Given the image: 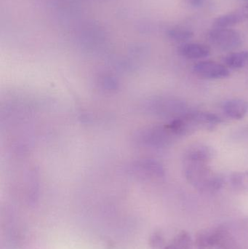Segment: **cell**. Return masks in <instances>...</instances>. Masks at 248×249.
Segmentation results:
<instances>
[{
	"mask_svg": "<svg viewBox=\"0 0 248 249\" xmlns=\"http://www.w3.org/2000/svg\"><path fill=\"white\" fill-rule=\"evenodd\" d=\"M179 53L183 58L190 60L202 59L211 54V48L200 43H186L181 45Z\"/></svg>",
	"mask_w": 248,
	"mask_h": 249,
	"instance_id": "obj_8",
	"label": "cell"
},
{
	"mask_svg": "<svg viewBox=\"0 0 248 249\" xmlns=\"http://www.w3.org/2000/svg\"><path fill=\"white\" fill-rule=\"evenodd\" d=\"M167 35L172 40L178 42H184L192 39L194 36L193 32L183 28H176L167 32Z\"/></svg>",
	"mask_w": 248,
	"mask_h": 249,
	"instance_id": "obj_13",
	"label": "cell"
},
{
	"mask_svg": "<svg viewBox=\"0 0 248 249\" xmlns=\"http://www.w3.org/2000/svg\"><path fill=\"white\" fill-rule=\"evenodd\" d=\"M208 39L215 48L224 51L237 49L243 43L240 34L231 29L215 28L208 34Z\"/></svg>",
	"mask_w": 248,
	"mask_h": 249,
	"instance_id": "obj_4",
	"label": "cell"
},
{
	"mask_svg": "<svg viewBox=\"0 0 248 249\" xmlns=\"http://www.w3.org/2000/svg\"><path fill=\"white\" fill-rule=\"evenodd\" d=\"M230 182L234 190L248 193V171H241L231 174L230 177Z\"/></svg>",
	"mask_w": 248,
	"mask_h": 249,
	"instance_id": "obj_12",
	"label": "cell"
},
{
	"mask_svg": "<svg viewBox=\"0 0 248 249\" xmlns=\"http://www.w3.org/2000/svg\"><path fill=\"white\" fill-rule=\"evenodd\" d=\"M224 63L229 69L240 70L248 65V51H240L228 54L224 58Z\"/></svg>",
	"mask_w": 248,
	"mask_h": 249,
	"instance_id": "obj_11",
	"label": "cell"
},
{
	"mask_svg": "<svg viewBox=\"0 0 248 249\" xmlns=\"http://www.w3.org/2000/svg\"><path fill=\"white\" fill-rule=\"evenodd\" d=\"M222 123L218 115L207 112H186L175 118L167 127L176 136H186L200 130H211Z\"/></svg>",
	"mask_w": 248,
	"mask_h": 249,
	"instance_id": "obj_2",
	"label": "cell"
},
{
	"mask_svg": "<svg viewBox=\"0 0 248 249\" xmlns=\"http://www.w3.org/2000/svg\"><path fill=\"white\" fill-rule=\"evenodd\" d=\"M198 77L206 80H221L230 77V69L227 66L212 61H199L192 67Z\"/></svg>",
	"mask_w": 248,
	"mask_h": 249,
	"instance_id": "obj_5",
	"label": "cell"
},
{
	"mask_svg": "<svg viewBox=\"0 0 248 249\" xmlns=\"http://www.w3.org/2000/svg\"><path fill=\"white\" fill-rule=\"evenodd\" d=\"M246 11L234 12L223 15L215 19L214 26L217 29H229L231 26H235L241 23L246 18Z\"/></svg>",
	"mask_w": 248,
	"mask_h": 249,
	"instance_id": "obj_9",
	"label": "cell"
},
{
	"mask_svg": "<svg viewBox=\"0 0 248 249\" xmlns=\"http://www.w3.org/2000/svg\"><path fill=\"white\" fill-rule=\"evenodd\" d=\"M163 249H199L189 232L182 231Z\"/></svg>",
	"mask_w": 248,
	"mask_h": 249,
	"instance_id": "obj_10",
	"label": "cell"
},
{
	"mask_svg": "<svg viewBox=\"0 0 248 249\" xmlns=\"http://www.w3.org/2000/svg\"><path fill=\"white\" fill-rule=\"evenodd\" d=\"M185 1L191 7H202L206 2L207 0H185Z\"/></svg>",
	"mask_w": 248,
	"mask_h": 249,
	"instance_id": "obj_14",
	"label": "cell"
},
{
	"mask_svg": "<svg viewBox=\"0 0 248 249\" xmlns=\"http://www.w3.org/2000/svg\"><path fill=\"white\" fill-rule=\"evenodd\" d=\"M221 109L229 118L239 121L248 114V102L240 99H229L223 102Z\"/></svg>",
	"mask_w": 248,
	"mask_h": 249,
	"instance_id": "obj_7",
	"label": "cell"
},
{
	"mask_svg": "<svg viewBox=\"0 0 248 249\" xmlns=\"http://www.w3.org/2000/svg\"><path fill=\"white\" fill-rule=\"evenodd\" d=\"M195 241L199 249H241L234 237L224 228L200 232Z\"/></svg>",
	"mask_w": 248,
	"mask_h": 249,
	"instance_id": "obj_3",
	"label": "cell"
},
{
	"mask_svg": "<svg viewBox=\"0 0 248 249\" xmlns=\"http://www.w3.org/2000/svg\"><path fill=\"white\" fill-rule=\"evenodd\" d=\"M215 150L211 146L205 143H195L185 151L183 161L209 163L215 156Z\"/></svg>",
	"mask_w": 248,
	"mask_h": 249,
	"instance_id": "obj_6",
	"label": "cell"
},
{
	"mask_svg": "<svg viewBox=\"0 0 248 249\" xmlns=\"http://www.w3.org/2000/svg\"><path fill=\"white\" fill-rule=\"evenodd\" d=\"M183 174L189 184L203 193H215L224 186V178L208 163L183 161Z\"/></svg>",
	"mask_w": 248,
	"mask_h": 249,
	"instance_id": "obj_1",
	"label": "cell"
}]
</instances>
